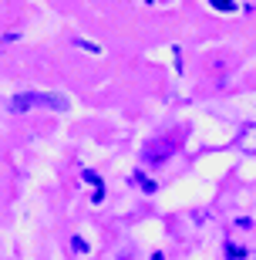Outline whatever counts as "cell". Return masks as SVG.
<instances>
[{
	"label": "cell",
	"mask_w": 256,
	"mask_h": 260,
	"mask_svg": "<svg viewBox=\"0 0 256 260\" xmlns=\"http://www.w3.org/2000/svg\"><path fill=\"white\" fill-rule=\"evenodd\" d=\"M152 260H165V257H162V253H152Z\"/></svg>",
	"instance_id": "obj_10"
},
{
	"label": "cell",
	"mask_w": 256,
	"mask_h": 260,
	"mask_svg": "<svg viewBox=\"0 0 256 260\" xmlns=\"http://www.w3.org/2000/svg\"><path fill=\"white\" fill-rule=\"evenodd\" d=\"M132 179H135V183H138V189H145V193H155V189H159V186H155V183H152V179H149V176H145V173H135Z\"/></svg>",
	"instance_id": "obj_4"
},
{
	"label": "cell",
	"mask_w": 256,
	"mask_h": 260,
	"mask_svg": "<svg viewBox=\"0 0 256 260\" xmlns=\"http://www.w3.org/2000/svg\"><path fill=\"white\" fill-rule=\"evenodd\" d=\"M223 253H226V260H243V257H246V247H239V243H226Z\"/></svg>",
	"instance_id": "obj_3"
},
{
	"label": "cell",
	"mask_w": 256,
	"mask_h": 260,
	"mask_svg": "<svg viewBox=\"0 0 256 260\" xmlns=\"http://www.w3.org/2000/svg\"><path fill=\"white\" fill-rule=\"evenodd\" d=\"M209 4H212L216 10H223V14H233V10H236V4H233V0H209Z\"/></svg>",
	"instance_id": "obj_5"
},
{
	"label": "cell",
	"mask_w": 256,
	"mask_h": 260,
	"mask_svg": "<svg viewBox=\"0 0 256 260\" xmlns=\"http://www.w3.org/2000/svg\"><path fill=\"white\" fill-rule=\"evenodd\" d=\"M81 176H85V183H91V186H104V183H101V176H98V173H91V169H85Z\"/></svg>",
	"instance_id": "obj_6"
},
{
	"label": "cell",
	"mask_w": 256,
	"mask_h": 260,
	"mask_svg": "<svg viewBox=\"0 0 256 260\" xmlns=\"http://www.w3.org/2000/svg\"><path fill=\"white\" fill-rule=\"evenodd\" d=\"M78 48H85V51H95V54H98V51H101V48H98V44H91V41H78Z\"/></svg>",
	"instance_id": "obj_9"
},
{
	"label": "cell",
	"mask_w": 256,
	"mask_h": 260,
	"mask_svg": "<svg viewBox=\"0 0 256 260\" xmlns=\"http://www.w3.org/2000/svg\"><path fill=\"white\" fill-rule=\"evenodd\" d=\"M104 200V186H95V193H91V203H95V206H98V203H101Z\"/></svg>",
	"instance_id": "obj_8"
},
{
	"label": "cell",
	"mask_w": 256,
	"mask_h": 260,
	"mask_svg": "<svg viewBox=\"0 0 256 260\" xmlns=\"http://www.w3.org/2000/svg\"><path fill=\"white\" fill-rule=\"evenodd\" d=\"M10 112H30V108H54V112H64L67 98L64 95H44V91H20L7 102Z\"/></svg>",
	"instance_id": "obj_1"
},
{
	"label": "cell",
	"mask_w": 256,
	"mask_h": 260,
	"mask_svg": "<svg viewBox=\"0 0 256 260\" xmlns=\"http://www.w3.org/2000/svg\"><path fill=\"white\" fill-rule=\"evenodd\" d=\"M172 152H175V142H172V139H152V142H145L142 159L149 166H159V162H165Z\"/></svg>",
	"instance_id": "obj_2"
},
{
	"label": "cell",
	"mask_w": 256,
	"mask_h": 260,
	"mask_svg": "<svg viewBox=\"0 0 256 260\" xmlns=\"http://www.w3.org/2000/svg\"><path fill=\"white\" fill-rule=\"evenodd\" d=\"M71 247H75L78 253H88V240H81V237H75V240H71Z\"/></svg>",
	"instance_id": "obj_7"
},
{
	"label": "cell",
	"mask_w": 256,
	"mask_h": 260,
	"mask_svg": "<svg viewBox=\"0 0 256 260\" xmlns=\"http://www.w3.org/2000/svg\"><path fill=\"white\" fill-rule=\"evenodd\" d=\"M118 260H128V257H118Z\"/></svg>",
	"instance_id": "obj_11"
}]
</instances>
